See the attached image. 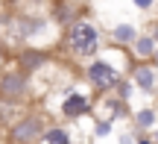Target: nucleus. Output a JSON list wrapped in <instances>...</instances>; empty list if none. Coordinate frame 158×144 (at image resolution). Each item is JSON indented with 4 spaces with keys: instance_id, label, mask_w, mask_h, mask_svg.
<instances>
[{
    "instance_id": "f257e3e1",
    "label": "nucleus",
    "mask_w": 158,
    "mask_h": 144,
    "mask_svg": "<svg viewBox=\"0 0 158 144\" xmlns=\"http://www.w3.org/2000/svg\"><path fill=\"white\" fill-rule=\"evenodd\" d=\"M102 41H106V33H102L91 18H79L76 24H70V27L64 29L62 47L68 50V56L73 59V62H85L88 65L91 59L100 56Z\"/></svg>"
},
{
    "instance_id": "f03ea898",
    "label": "nucleus",
    "mask_w": 158,
    "mask_h": 144,
    "mask_svg": "<svg viewBox=\"0 0 158 144\" xmlns=\"http://www.w3.org/2000/svg\"><path fill=\"white\" fill-rule=\"evenodd\" d=\"M132 65L135 62H126V65H117V62H111L108 56H97V59H91L88 65H85V71H82V76H85V82L91 85V91L94 94H111V91H117V85L126 80V76L132 74Z\"/></svg>"
},
{
    "instance_id": "7ed1b4c3",
    "label": "nucleus",
    "mask_w": 158,
    "mask_h": 144,
    "mask_svg": "<svg viewBox=\"0 0 158 144\" xmlns=\"http://www.w3.org/2000/svg\"><path fill=\"white\" fill-rule=\"evenodd\" d=\"M32 76L21 68H9L0 71V106H18L23 109L27 103H32Z\"/></svg>"
},
{
    "instance_id": "20e7f679",
    "label": "nucleus",
    "mask_w": 158,
    "mask_h": 144,
    "mask_svg": "<svg viewBox=\"0 0 158 144\" xmlns=\"http://www.w3.org/2000/svg\"><path fill=\"white\" fill-rule=\"evenodd\" d=\"M47 127L50 124H47L44 115H38V112H21L15 121H9L6 141L9 144H38Z\"/></svg>"
},
{
    "instance_id": "39448f33",
    "label": "nucleus",
    "mask_w": 158,
    "mask_h": 144,
    "mask_svg": "<svg viewBox=\"0 0 158 144\" xmlns=\"http://www.w3.org/2000/svg\"><path fill=\"white\" fill-rule=\"evenodd\" d=\"M94 112V94L82 88H68L64 97L59 100V115L64 121H82Z\"/></svg>"
},
{
    "instance_id": "423d86ee",
    "label": "nucleus",
    "mask_w": 158,
    "mask_h": 144,
    "mask_svg": "<svg viewBox=\"0 0 158 144\" xmlns=\"http://www.w3.org/2000/svg\"><path fill=\"white\" fill-rule=\"evenodd\" d=\"M15 65H18L21 71H27L29 76H35V74H41L44 68H50V65H53V53L44 50V47L27 44L23 50L15 53Z\"/></svg>"
},
{
    "instance_id": "0eeeda50",
    "label": "nucleus",
    "mask_w": 158,
    "mask_h": 144,
    "mask_svg": "<svg viewBox=\"0 0 158 144\" xmlns=\"http://www.w3.org/2000/svg\"><path fill=\"white\" fill-rule=\"evenodd\" d=\"M129 76H132V82L138 85L141 94H149V97L158 94V68H155V62H135Z\"/></svg>"
},
{
    "instance_id": "6e6552de",
    "label": "nucleus",
    "mask_w": 158,
    "mask_h": 144,
    "mask_svg": "<svg viewBox=\"0 0 158 144\" xmlns=\"http://www.w3.org/2000/svg\"><path fill=\"white\" fill-rule=\"evenodd\" d=\"M141 33H143V29L138 27V24H132V21H117V24L111 27V33H108V38H111V44L120 47V50H132L135 41L141 38Z\"/></svg>"
},
{
    "instance_id": "1a4fd4ad",
    "label": "nucleus",
    "mask_w": 158,
    "mask_h": 144,
    "mask_svg": "<svg viewBox=\"0 0 158 144\" xmlns=\"http://www.w3.org/2000/svg\"><path fill=\"white\" fill-rule=\"evenodd\" d=\"M50 18H53V24H56V27L68 29L70 24H76L79 18H85V15H79V12H76V3H73V0H53Z\"/></svg>"
},
{
    "instance_id": "9d476101",
    "label": "nucleus",
    "mask_w": 158,
    "mask_h": 144,
    "mask_svg": "<svg viewBox=\"0 0 158 144\" xmlns=\"http://www.w3.org/2000/svg\"><path fill=\"white\" fill-rule=\"evenodd\" d=\"M158 127V106H141L132 112V129L135 133H152Z\"/></svg>"
},
{
    "instance_id": "9b49d317",
    "label": "nucleus",
    "mask_w": 158,
    "mask_h": 144,
    "mask_svg": "<svg viewBox=\"0 0 158 144\" xmlns=\"http://www.w3.org/2000/svg\"><path fill=\"white\" fill-rule=\"evenodd\" d=\"M155 50H158V41L147 33V29H143L141 38L135 41V47H132L129 53H132V59H135V62H152V59H155Z\"/></svg>"
},
{
    "instance_id": "f8f14e48",
    "label": "nucleus",
    "mask_w": 158,
    "mask_h": 144,
    "mask_svg": "<svg viewBox=\"0 0 158 144\" xmlns=\"http://www.w3.org/2000/svg\"><path fill=\"white\" fill-rule=\"evenodd\" d=\"M38 144H76V141H73V133H70L64 124H50Z\"/></svg>"
},
{
    "instance_id": "ddd939ff",
    "label": "nucleus",
    "mask_w": 158,
    "mask_h": 144,
    "mask_svg": "<svg viewBox=\"0 0 158 144\" xmlns=\"http://www.w3.org/2000/svg\"><path fill=\"white\" fill-rule=\"evenodd\" d=\"M111 129H114V121L111 118H97L94 121V129H91V135H94V138H108V135H111Z\"/></svg>"
},
{
    "instance_id": "4468645a",
    "label": "nucleus",
    "mask_w": 158,
    "mask_h": 144,
    "mask_svg": "<svg viewBox=\"0 0 158 144\" xmlns=\"http://www.w3.org/2000/svg\"><path fill=\"white\" fill-rule=\"evenodd\" d=\"M135 91H138V85L132 82V76H126V80H123V82L117 85V91H114V94H117V97L123 100V103H132V97H135Z\"/></svg>"
},
{
    "instance_id": "2eb2a0df",
    "label": "nucleus",
    "mask_w": 158,
    "mask_h": 144,
    "mask_svg": "<svg viewBox=\"0 0 158 144\" xmlns=\"http://www.w3.org/2000/svg\"><path fill=\"white\" fill-rule=\"evenodd\" d=\"M132 6H135L138 12H155L158 0H132Z\"/></svg>"
},
{
    "instance_id": "dca6fc26",
    "label": "nucleus",
    "mask_w": 158,
    "mask_h": 144,
    "mask_svg": "<svg viewBox=\"0 0 158 144\" xmlns=\"http://www.w3.org/2000/svg\"><path fill=\"white\" fill-rule=\"evenodd\" d=\"M117 144H138V133H135V129H126V133L120 135Z\"/></svg>"
},
{
    "instance_id": "f3484780",
    "label": "nucleus",
    "mask_w": 158,
    "mask_h": 144,
    "mask_svg": "<svg viewBox=\"0 0 158 144\" xmlns=\"http://www.w3.org/2000/svg\"><path fill=\"white\" fill-rule=\"evenodd\" d=\"M138 144H155V138H152V133H138Z\"/></svg>"
},
{
    "instance_id": "a211bd4d",
    "label": "nucleus",
    "mask_w": 158,
    "mask_h": 144,
    "mask_svg": "<svg viewBox=\"0 0 158 144\" xmlns=\"http://www.w3.org/2000/svg\"><path fill=\"white\" fill-rule=\"evenodd\" d=\"M147 33H149V35H152V38L158 41V21H155V24H152V27H149V29H147Z\"/></svg>"
},
{
    "instance_id": "6ab92c4d",
    "label": "nucleus",
    "mask_w": 158,
    "mask_h": 144,
    "mask_svg": "<svg viewBox=\"0 0 158 144\" xmlns=\"http://www.w3.org/2000/svg\"><path fill=\"white\" fill-rule=\"evenodd\" d=\"M152 138H155V144H158V127H155V129H152Z\"/></svg>"
},
{
    "instance_id": "aec40b11",
    "label": "nucleus",
    "mask_w": 158,
    "mask_h": 144,
    "mask_svg": "<svg viewBox=\"0 0 158 144\" xmlns=\"http://www.w3.org/2000/svg\"><path fill=\"white\" fill-rule=\"evenodd\" d=\"M152 62H155V65H158V50H155V59H152Z\"/></svg>"
},
{
    "instance_id": "412c9836",
    "label": "nucleus",
    "mask_w": 158,
    "mask_h": 144,
    "mask_svg": "<svg viewBox=\"0 0 158 144\" xmlns=\"http://www.w3.org/2000/svg\"><path fill=\"white\" fill-rule=\"evenodd\" d=\"M155 21H158V6H155Z\"/></svg>"
},
{
    "instance_id": "4be33fe9",
    "label": "nucleus",
    "mask_w": 158,
    "mask_h": 144,
    "mask_svg": "<svg viewBox=\"0 0 158 144\" xmlns=\"http://www.w3.org/2000/svg\"><path fill=\"white\" fill-rule=\"evenodd\" d=\"M0 121H3V115H0Z\"/></svg>"
}]
</instances>
